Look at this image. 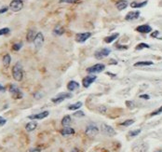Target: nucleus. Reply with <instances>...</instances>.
Returning a JSON list of instances; mask_svg holds the SVG:
<instances>
[{
  "label": "nucleus",
  "instance_id": "1",
  "mask_svg": "<svg viewBox=\"0 0 162 152\" xmlns=\"http://www.w3.org/2000/svg\"><path fill=\"white\" fill-rule=\"evenodd\" d=\"M12 76L13 79L17 81H21L22 79V77H23V71H22V64L18 62L16 63L12 68Z\"/></svg>",
  "mask_w": 162,
  "mask_h": 152
},
{
  "label": "nucleus",
  "instance_id": "2",
  "mask_svg": "<svg viewBox=\"0 0 162 152\" xmlns=\"http://www.w3.org/2000/svg\"><path fill=\"white\" fill-rule=\"evenodd\" d=\"M23 7V2L22 0H12L10 4V9L13 12H18Z\"/></svg>",
  "mask_w": 162,
  "mask_h": 152
},
{
  "label": "nucleus",
  "instance_id": "3",
  "mask_svg": "<svg viewBox=\"0 0 162 152\" xmlns=\"http://www.w3.org/2000/svg\"><path fill=\"white\" fill-rule=\"evenodd\" d=\"M71 97H72L71 93L61 92V93H59L55 98H52L51 101L54 104H60L61 103L62 101H64V99H68V98H71Z\"/></svg>",
  "mask_w": 162,
  "mask_h": 152
},
{
  "label": "nucleus",
  "instance_id": "4",
  "mask_svg": "<svg viewBox=\"0 0 162 152\" xmlns=\"http://www.w3.org/2000/svg\"><path fill=\"white\" fill-rule=\"evenodd\" d=\"M105 69V65L103 64H97L95 65H92L91 67L87 68V72L89 74L91 73H100V72L103 71Z\"/></svg>",
  "mask_w": 162,
  "mask_h": 152
},
{
  "label": "nucleus",
  "instance_id": "5",
  "mask_svg": "<svg viewBox=\"0 0 162 152\" xmlns=\"http://www.w3.org/2000/svg\"><path fill=\"white\" fill-rule=\"evenodd\" d=\"M85 132H86V134L88 135V136L93 137V136H95V135L98 134L99 129H98V127H97L96 125H93V124H91V125L87 126Z\"/></svg>",
  "mask_w": 162,
  "mask_h": 152
},
{
  "label": "nucleus",
  "instance_id": "6",
  "mask_svg": "<svg viewBox=\"0 0 162 152\" xmlns=\"http://www.w3.org/2000/svg\"><path fill=\"white\" fill-rule=\"evenodd\" d=\"M101 131L103 134L108 135V136H114L115 134V131L113 129V127H111L107 124H102Z\"/></svg>",
  "mask_w": 162,
  "mask_h": 152
},
{
  "label": "nucleus",
  "instance_id": "7",
  "mask_svg": "<svg viewBox=\"0 0 162 152\" xmlns=\"http://www.w3.org/2000/svg\"><path fill=\"white\" fill-rule=\"evenodd\" d=\"M34 46H35V48H37V49L41 48L43 43H44V36H43L42 33H40V32L37 33L35 37H34Z\"/></svg>",
  "mask_w": 162,
  "mask_h": 152
},
{
  "label": "nucleus",
  "instance_id": "8",
  "mask_svg": "<svg viewBox=\"0 0 162 152\" xmlns=\"http://www.w3.org/2000/svg\"><path fill=\"white\" fill-rule=\"evenodd\" d=\"M91 37V33L86 32V33H80V34H77L76 36V41L79 42V43H83L87 39H88L89 37Z\"/></svg>",
  "mask_w": 162,
  "mask_h": 152
},
{
  "label": "nucleus",
  "instance_id": "9",
  "mask_svg": "<svg viewBox=\"0 0 162 152\" xmlns=\"http://www.w3.org/2000/svg\"><path fill=\"white\" fill-rule=\"evenodd\" d=\"M111 53V50L109 49H103L101 50H98V52H96L95 54H94V56L97 60H101L104 57L108 56L109 54Z\"/></svg>",
  "mask_w": 162,
  "mask_h": 152
},
{
  "label": "nucleus",
  "instance_id": "10",
  "mask_svg": "<svg viewBox=\"0 0 162 152\" xmlns=\"http://www.w3.org/2000/svg\"><path fill=\"white\" fill-rule=\"evenodd\" d=\"M96 79H97L96 76H87L85 77L83 79V80H82V84H83V86L85 87V88H88V87L91 86V84L96 80Z\"/></svg>",
  "mask_w": 162,
  "mask_h": 152
},
{
  "label": "nucleus",
  "instance_id": "11",
  "mask_svg": "<svg viewBox=\"0 0 162 152\" xmlns=\"http://www.w3.org/2000/svg\"><path fill=\"white\" fill-rule=\"evenodd\" d=\"M49 114V111H44V112L38 113V114H35V115H30L28 119H30V120H42V119L47 118Z\"/></svg>",
  "mask_w": 162,
  "mask_h": 152
},
{
  "label": "nucleus",
  "instance_id": "12",
  "mask_svg": "<svg viewBox=\"0 0 162 152\" xmlns=\"http://www.w3.org/2000/svg\"><path fill=\"white\" fill-rule=\"evenodd\" d=\"M136 31L139 33H142V34H147V33H150L152 31V28L148 24H142V25H140V26H138L137 28H136Z\"/></svg>",
  "mask_w": 162,
  "mask_h": 152
},
{
  "label": "nucleus",
  "instance_id": "13",
  "mask_svg": "<svg viewBox=\"0 0 162 152\" xmlns=\"http://www.w3.org/2000/svg\"><path fill=\"white\" fill-rule=\"evenodd\" d=\"M139 16H140V11H138V10H136V11H130L128 14L126 15L125 19L126 21H133L138 19Z\"/></svg>",
  "mask_w": 162,
  "mask_h": 152
},
{
  "label": "nucleus",
  "instance_id": "14",
  "mask_svg": "<svg viewBox=\"0 0 162 152\" xmlns=\"http://www.w3.org/2000/svg\"><path fill=\"white\" fill-rule=\"evenodd\" d=\"M10 91L12 93L13 95H14V98H22V91H21L20 90L17 88V87L15 86V85H12V86H10Z\"/></svg>",
  "mask_w": 162,
  "mask_h": 152
},
{
  "label": "nucleus",
  "instance_id": "15",
  "mask_svg": "<svg viewBox=\"0 0 162 152\" xmlns=\"http://www.w3.org/2000/svg\"><path fill=\"white\" fill-rule=\"evenodd\" d=\"M79 88V83H77L76 81L75 80H72L70 81L68 84H67V89H68V91H74L76 90Z\"/></svg>",
  "mask_w": 162,
  "mask_h": 152
},
{
  "label": "nucleus",
  "instance_id": "16",
  "mask_svg": "<svg viewBox=\"0 0 162 152\" xmlns=\"http://www.w3.org/2000/svg\"><path fill=\"white\" fill-rule=\"evenodd\" d=\"M128 5H129L128 1H126V0H120V1H118V2L115 4V7H116V9H118V10H123L128 7Z\"/></svg>",
  "mask_w": 162,
  "mask_h": 152
},
{
  "label": "nucleus",
  "instance_id": "17",
  "mask_svg": "<svg viewBox=\"0 0 162 152\" xmlns=\"http://www.w3.org/2000/svg\"><path fill=\"white\" fill-rule=\"evenodd\" d=\"M35 31L33 29H30L28 32H27V35H26V39L28 42H32L34 41V37H35Z\"/></svg>",
  "mask_w": 162,
  "mask_h": 152
},
{
  "label": "nucleus",
  "instance_id": "18",
  "mask_svg": "<svg viewBox=\"0 0 162 152\" xmlns=\"http://www.w3.org/2000/svg\"><path fill=\"white\" fill-rule=\"evenodd\" d=\"M61 133L62 135H70V134H74L75 133V130L73 128L70 127H64V129L61 131Z\"/></svg>",
  "mask_w": 162,
  "mask_h": 152
},
{
  "label": "nucleus",
  "instance_id": "19",
  "mask_svg": "<svg viewBox=\"0 0 162 152\" xmlns=\"http://www.w3.org/2000/svg\"><path fill=\"white\" fill-rule=\"evenodd\" d=\"M70 124H71V117L69 115L64 116V119L61 120V125L64 127H68Z\"/></svg>",
  "mask_w": 162,
  "mask_h": 152
},
{
  "label": "nucleus",
  "instance_id": "20",
  "mask_svg": "<svg viewBox=\"0 0 162 152\" xmlns=\"http://www.w3.org/2000/svg\"><path fill=\"white\" fill-rule=\"evenodd\" d=\"M118 36H119V34H118V33H115V34L111 35L109 37H106L105 38H104V42H105V43H112L114 40H115L118 38Z\"/></svg>",
  "mask_w": 162,
  "mask_h": 152
},
{
  "label": "nucleus",
  "instance_id": "21",
  "mask_svg": "<svg viewBox=\"0 0 162 152\" xmlns=\"http://www.w3.org/2000/svg\"><path fill=\"white\" fill-rule=\"evenodd\" d=\"M37 127V123L35 122V121H31V122L27 123L25 129H26L27 132H32V131H34Z\"/></svg>",
  "mask_w": 162,
  "mask_h": 152
},
{
  "label": "nucleus",
  "instance_id": "22",
  "mask_svg": "<svg viewBox=\"0 0 162 152\" xmlns=\"http://www.w3.org/2000/svg\"><path fill=\"white\" fill-rule=\"evenodd\" d=\"M147 4V1H142V2H132L130 4V7L133 9H139V7H145Z\"/></svg>",
  "mask_w": 162,
  "mask_h": 152
},
{
  "label": "nucleus",
  "instance_id": "23",
  "mask_svg": "<svg viewBox=\"0 0 162 152\" xmlns=\"http://www.w3.org/2000/svg\"><path fill=\"white\" fill-rule=\"evenodd\" d=\"M10 61H11V57H10V54H6L3 57V65L5 67H8L10 64Z\"/></svg>",
  "mask_w": 162,
  "mask_h": 152
},
{
  "label": "nucleus",
  "instance_id": "24",
  "mask_svg": "<svg viewBox=\"0 0 162 152\" xmlns=\"http://www.w3.org/2000/svg\"><path fill=\"white\" fill-rule=\"evenodd\" d=\"M64 33V29L61 26L55 27V29L53 30V35L54 36H61Z\"/></svg>",
  "mask_w": 162,
  "mask_h": 152
},
{
  "label": "nucleus",
  "instance_id": "25",
  "mask_svg": "<svg viewBox=\"0 0 162 152\" xmlns=\"http://www.w3.org/2000/svg\"><path fill=\"white\" fill-rule=\"evenodd\" d=\"M153 62L151 61H143V62H138L136 64H134L135 67H137V66H148V65H152Z\"/></svg>",
  "mask_w": 162,
  "mask_h": 152
},
{
  "label": "nucleus",
  "instance_id": "26",
  "mask_svg": "<svg viewBox=\"0 0 162 152\" xmlns=\"http://www.w3.org/2000/svg\"><path fill=\"white\" fill-rule=\"evenodd\" d=\"M82 106V103L81 102H77L76 104H73V105H70L68 106L69 110H76V109H79V108Z\"/></svg>",
  "mask_w": 162,
  "mask_h": 152
},
{
  "label": "nucleus",
  "instance_id": "27",
  "mask_svg": "<svg viewBox=\"0 0 162 152\" xmlns=\"http://www.w3.org/2000/svg\"><path fill=\"white\" fill-rule=\"evenodd\" d=\"M149 48H150L149 45H147L146 43H140L139 45L136 46L135 49H137V50H141V49H149Z\"/></svg>",
  "mask_w": 162,
  "mask_h": 152
},
{
  "label": "nucleus",
  "instance_id": "28",
  "mask_svg": "<svg viewBox=\"0 0 162 152\" xmlns=\"http://www.w3.org/2000/svg\"><path fill=\"white\" fill-rule=\"evenodd\" d=\"M134 123V120H125L124 122H122L120 124V125L124 126V127H129V126H130L131 124H133Z\"/></svg>",
  "mask_w": 162,
  "mask_h": 152
},
{
  "label": "nucleus",
  "instance_id": "29",
  "mask_svg": "<svg viewBox=\"0 0 162 152\" xmlns=\"http://www.w3.org/2000/svg\"><path fill=\"white\" fill-rule=\"evenodd\" d=\"M73 116H74V117H76V118H82V117L85 116V114H84L83 111L78 110V111H76V112H75Z\"/></svg>",
  "mask_w": 162,
  "mask_h": 152
},
{
  "label": "nucleus",
  "instance_id": "30",
  "mask_svg": "<svg viewBox=\"0 0 162 152\" xmlns=\"http://www.w3.org/2000/svg\"><path fill=\"white\" fill-rule=\"evenodd\" d=\"M140 132H141L140 129H137V130H134V131H130V132H129V134H130V136H136V135H138Z\"/></svg>",
  "mask_w": 162,
  "mask_h": 152
},
{
  "label": "nucleus",
  "instance_id": "31",
  "mask_svg": "<svg viewBox=\"0 0 162 152\" xmlns=\"http://www.w3.org/2000/svg\"><path fill=\"white\" fill-rule=\"evenodd\" d=\"M10 28H2V29H0V36H3V35H7L10 33Z\"/></svg>",
  "mask_w": 162,
  "mask_h": 152
},
{
  "label": "nucleus",
  "instance_id": "32",
  "mask_svg": "<svg viewBox=\"0 0 162 152\" xmlns=\"http://www.w3.org/2000/svg\"><path fill=\"white\" fill-rule=\"evenodd\" d=\"M22 43H17V44H14L12 46V49H14V50H20L21 49V48H22Z\"/></svg>",
  "mask_w": 162,
  "mask_h": 152
},
{
  "label": "nucleus",
  "instance_id": "33",
  "mask_svg": "<svg viewBox=\"0 0 162 152\" xmlns=\"http://www.w3.org/2000/svg\"><path fill=\"white\" fill-rule=\"evenodd\" d=\"M78 0H60V3H69V4H73V3L77 2Z\"/></svg>",
  "mask_w": 162,
  "mask_h": 152
},
{
  "label": "nucleus",
  "instance_id": "34",
  "mask_svg": "<svg viewBox=\"0 0 162 152\" xmlns=\"http://www.w3.org/2000/svg\"><path fill=\"white\" fill-rule=\"evenodd\" d=\"M126 105H127V106H128L129 108L134 107V104H133V102H130V101H127V102H126Z\"/></svg>",
  "mask_w": 162,
  "mask_h": 152
},
{
  "label": "nucleus",
  "instance_id": "35",
  "mask_svg": "<svg viewBox=\"0 0 162 152\" xmlns=\"http://www.w3.org/2000/svg\"><path fill=\"white\" fill-rule=\"evenodd\" d=\"M160 113H162V106L161 107H159L158 109H157L156 112H154V113H152L151 114V116H155V115H158V114H160Z\"/></svg>",
  "mask_w": 162,
  "mask_h": 152
},
{
  "label": "nucleus",
  "instance_id": "36",
  "mask_svg": "<svg viewBox=\"0 0 162 152\" xmlns=\"http://www.w3.org/2000/svg\"><path fill=\"white\" fill-rule=\"evenodd\" d=\"M6 122H7V120H5L4 118H2L1 116H0V126H3V125H5Z\"/></svg>",
  "mask_w": 162,
  "mask_h": 152
},
{
  "label": "nucleus",
  "instance_id": "37",
  "mask_svg": "<svg viewBox=\"0 0 162 152\" xmlns=\"http://www.w3.org/2000/svg\"><path fill=\"white\" fill-rule=\"evenodd\" d=\"M98 110L100 111L101 113H105V112H106V108L104 107V106H100Z\"/></svg>",
  "mask_w": 162,
  "mask_h": 152
},
{
  "label": "nucleus",
  "instance_id": "38",
  "mask_svg": "<svg viewBox=\"0 0 162 152\" xmlns=\"http://www.w3.org/2000/svg\"><path fill=\"white\" fill-rule=\"evenodd\" d=\"M7 10H8V9H7V7H2V9H1V10H0V14H2V13H4V12H7Z\"/></svg>",
  "mask_w": 162,
  "mask_h": 152
},
{
  "label": "nucleus",
  "instance_id": "39",
  "mask_svg": "<svg viewBox=\"0 0 162 152\" xmlns=\"http://www.w3.org/2000/svg\"><path fill=\"white\" fill-rule=\"evenodd\" d=\"M115 47H116L118 49H128V47L127 46H118V45H115Z\"/></svg>",
  "mask_w": 162,
  "mask_h": 152
},
{
  "label": "nucleus",
  "instance_id": "40",
  "mask_svg": "<svg viewBox=\"0 0 162 152\" xmlns=\"http://www.w3.org/2000/svg\"><path fill=\"white\" fill-rule=\"evenodd\" d=\"M159 34V32L158 31H155L154 33H152V35H151V37H157V35Z\"/></svg>",
  "mask_w": 162,
  "mask_h": 152
},
{
  "label": "nucleus",
  "instance_id": "41",
  "mask_svg": "<svg viewBox=\"0 0 162 152\" xmlns=\"http://www.w3.org/2000/svg\"><path fill=\"white\" fill-rule=\"evenodd\" d=\"M140 98L142 99H149V95H147V94H142V95H140Z\"/></svg>",
  "mask_w": 162,
  "mask_h": 152
},
{
  "label": "nucleus",
  "instance_id": "42",
  "mask_svg": "<svg viewBox=\"0 0 162 152\" xmlns=\"http://www.w3.org/2000/svg\"><path fill=\"white\" fill-rule=\"evenodd\" d=\"M109 64H118V62L116 61H115V60H110V61H109Z\"/></svg>",
  "mask_w": 162,
  "mask_h": 152
},
{
  "label": "nucleus",
  "instance_id": "43",
  "mask_svg": "<svg viewBox=\"0 0 162 152\" xmlns=\"http://www.w3.org/2000/svg\"><path fill=\"white\" fill-rule=\"evenodd\" d=\"M39 151H40L39 149H34V148L30 149V152H39Z\"/></svg>",
  "mask_w": 162,
  "mask_h": 152
},
{
  "label": "nucleus",
  "instance_id": "44",
  "mask_svg": "<svg viewBox=\"0 0 162 152\" xmlns=\"http://www.w3.org/2000/svg\"><path fill=\"white\" fill-rule=\"evenodd\" d=\"M5 91V88L0 85V91Z\"/></svg>",
  "mask_w": 162,
  "mask_h": 152
},
{
  "label": "nucleus",
  "instance_id": "45",
  "mask_svg": "<svg viewBox=\"0 0 162 152\" xmlns=\"http://www.w3.org/2000/svg\"><path fill=\"white\" fill-rule=\"evenodd\" d=\"M71 152H79V151H78L77 148H73V149L71 150Z\"/></svg>",
  "mask_w": 162,
  "mask_h": 152
},
{
  "label": "nucleus",
  "instance_id": "46",
  "mask_svg": "<svg viewBox=\"0 0 162 152\" xmlns=\"http://www.w3.org/2000/svg\"><path fill=\"white\" fill-rule=\"evenodd\" d=\"M157 152H161V151H157Z\"/></svg>",
  "mask_w": 162,
  "mask_h": 152
}]
</instances>
